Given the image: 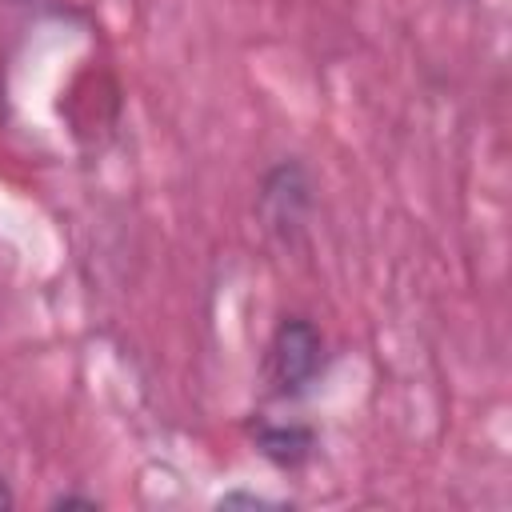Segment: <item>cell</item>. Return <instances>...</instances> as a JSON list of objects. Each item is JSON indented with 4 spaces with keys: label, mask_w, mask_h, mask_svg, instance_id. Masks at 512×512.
I'll use <instances>...</instances> for the list:
<instances>
[{
    "label": "cell",
    "mask_w": 512,
    "mask_h": 512,
    "mask_svg": "<svg viewBox=\"0 0 512 512\" xmlns=\"http://www.w3.org/2000/svg\"><path fill=\"white\" fill-rule=\"evenodd\" d=\"M324 364H328V348H324L320 328L304 316L280 320V328L268 344V356H264V380H268L272 396L300 400L324 376Z\"/></svg>",
    "instance_id": "6da1fadb"
},
{
    "label": "cell",
    "mask_w": 512,
    "mask_h": 512,
    "mask_svg": "<svg viewBox=\"0 0 512 512\" xmlns=\"http://www.w3.org/2000/svg\"><path fill=\"white\" fill-rule=\"evenodd\" d=\"M312 204V184H308V172L296 164V160H280L264 184H260V208L268 216V228H280V232H296L304 212Z\"/></svg>",
    "instance_id": "7a4b0ae2"
},
{
    "label": "cell",
    "mask_w": 512,
    "mask_h": 512,
    "mask_svg": "<svg viewBox=\"0 0 512 512\" xmlns=\"http://www.w3.org/2000/svg\"><path fill=\"white\" fill-rule=\"evenodd\" d=\"M256 448L276 464V468H300L312 448H316V432L308 424L296 420H260L256 424Z\"/></svg>",
    "instance_id": "3957f363"
},
{
    "label": "cell",
    "mask_w": 512,
    "mask_h": 512,
    "mask_svg": "<svg viewBox=\"0 0 512 512\" xmlns=\"http://www.w3.org/2000/svg\"><path fill=\"white\" fill-rule=\"evenodd\" d=\"M216 504H220V508H232V504H248V508H276V500H268V496H260V492H224Z\"/></svg>",
    "instance_id": "277c9868"
},
{
    "label": "cell",
    "mask_w": 512,
    "mask_h": 512,
    "mask_svg": "<svg viewBox=\"0 0 512 512\" xmlns=\"http://www.w3.org/2000/svg\"><path fill=\"white\" fill-rule=\"evenodd\" d=\"M52 508H100V500H92V496H56Z\"/></svg>",
    "instance_id": "5b68a950"
},
{
    "label": "cell",
    "mask_w": 512,
    "mask_h": 512,
    "mask_svg": "<svg viewBox=\"0 0 512 512\" xmlns=\"http://www.w3.org/2000/svg\"><path fill=\"white\" fill-rule=\"evenodd\" d=\"M16 4H28V0H16Z\"/></svg>",
    "instance_id": "8992f818"
}]
</instances>
